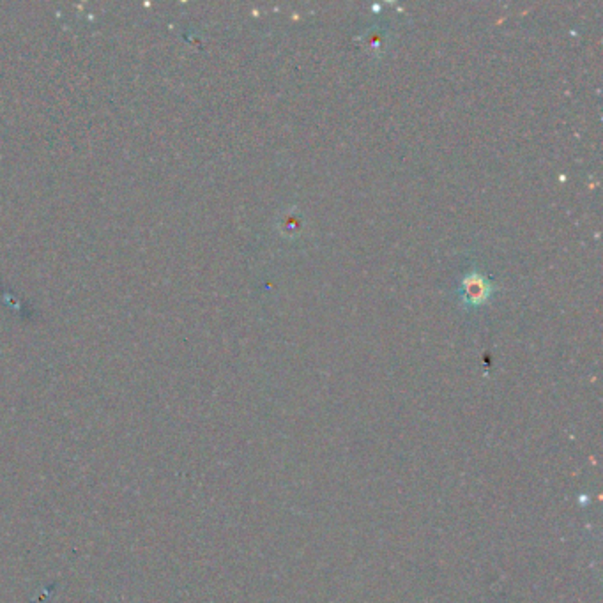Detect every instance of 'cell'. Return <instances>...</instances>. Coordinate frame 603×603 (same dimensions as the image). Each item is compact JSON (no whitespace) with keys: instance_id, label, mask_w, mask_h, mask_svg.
Wrapping results in <instances>:
<instances>
[{"instance_id":"cell-1","label":"cell","mask_w":603,"mask_h":603,"mask_svg":"<svg viewBox=\"0 0 603 603\" xmlns=\"http://www.w3.org/2000/svg\"><path fill=\"white\" fill-rule=\"evenodd\" d=\"M485 284L479 278H475V276L465 281V294H468V299H471V301H479L485 296Z\"/></svg>"}]
</instances>
